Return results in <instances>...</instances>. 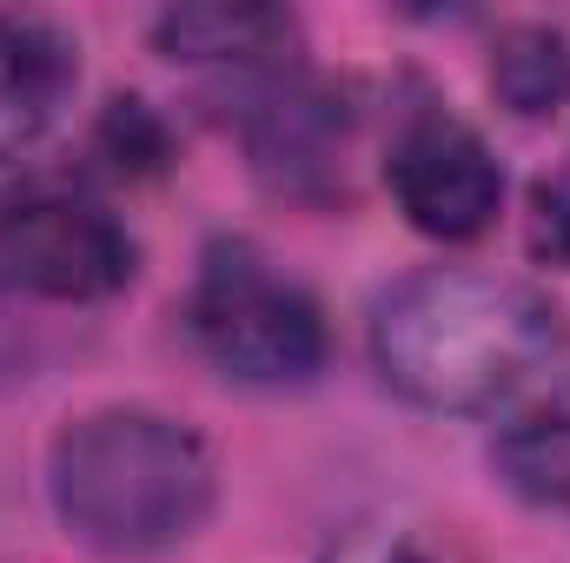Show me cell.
I'll use <instances>...</instances> for the list:
<instances>
[{
    "mask_svg": "<svg viewBox=\"0 0 570 563\" xmlns=\"http://www.w3.org/2000/svg\"><path fill=\"white\" fill-rule=\"evenodd\" d=\"M134 279L127 226L80 192L33 186L0 199V285L53 305H94Z\"/></svg>",
    "mask_w": 570,
    "mask_h": 563,
    "instance_id": "277c9868",
    "label": "cell"
},
{
    "mask_svg": "<svg viewBox=\"0 0 570 563\" xmlns=\"http://www.w3.org/2000/svg\"><path fill=\"white\" fill-rule=\"evenodd\" d=\"M491 93L518 113V120H544L570 100V40L558 27H504L491 47Z\"/></svg>",
    "mask_w": 570,
    "mask_h": 563,
    "instance_id": "ba28073f",
    "label": "cell"
},
{
    "mask_svg": "<svg viewBox=\"0 0 570 563\" xmlns=\"http://www.w3.org/2000/svg\"><path fill=\"white\" fill-rule=\"evenodd\" d=\"M80 80V47L47 13H0V166L53 127Z\"/></svg>",
    "mask_w": 570,
    "mask_h": 563,
    "instance_id": "8992f818",
    "label": "cell"
},
{
    "mask_svg": "<svg viewBox=\"0 0 570 563\" xmlns=\"http://www.w3.org/2000/svg\"><path fill=\"white\" fill-rule=\"evenodd\" d=\"M385 186L425 239H478L504 206V166L478 127L444 107H412L385 146Z\"/></svg>",
    "mask_w": 570,
    "mask_h": 563,
    "instance_id": "5b68a950",
    "label": "cell"
},
{
    "mask_svg": "<svg viewBox=\"0 0 570 563\" xmlns=\"http://www.w3.org/2000/svg\"><path fill=\"white\" fill-rule=\"evenodd\" d=\"M491 464H498V477H504L524 504H544V511H564L570 517V412L518 418L498 437Z\"/></svg>",
    "mask_w": 570,
    "mask_h": 563,
    "instance_id": "9c48e42d",
    "label": "cell"
},
{
    "mask_svg": "<svg viewBox=\"0 0 570 563\" xmlns=\"http://www.w3.org/2000/svg\"><path fill=\"white\" fill-rule=\"evenodd\" d=\"M186 318H193L199 352L239 385L285 392V385H312L325 365V318L312 292L285 279L246 239H219L199 259Z\"/></svg>",
    "mask_w": 570,
    "mask_h": 563,
    "instance_id": "3957f363",
    "label": "cell"
},
{
    "mask_svg": "<svg viewBox=\"0 0 570 563\" xmlns=\"http://www.w3.org/2000/svg\"><path fill=\"white\" fill-rule=\"evenodd\" d=\"M325 563H458V557L444 544L419 537V531H405V524H372V531L345 537Z\"/></svg>",
    "mask_w": 570,
    "mask_h": 563,
    "instance_id": "30bf717a",
    "label": "cell"
},
{
    "mask_svg": "<svg viewBox=\"0 0 570 563\" xmlns=\"http://www.w3.org/2000/svg\"><path fill=\"white\" fill-rule=\"evenodd\" d=\"M47 497L73 544L134 563L179 551L213 517L219 464L193 424L146 405H107L53 431Z\"/></svg>",
    "mask_w": 570,
    "mask_h": 563,
    "instance_id": "7a4b0ae2",
    "label": "cell"
},
{
    "mask_svg": "<svg viewBox=\"0 0 570 563\" xmlns=\"http://www.w3.org/2000/svg\"><path fill=\"white\" fill-rule=\"evenodd\" d=\"M531 253L551 266H570V179L531 186Z\"/></svg>",
    "mask_w": 570,
    "mask_h": 563,
    "instance_id": "8fae6325",
    "label": "cell"
},
{
    "mask_svg": "<svg viewBox=\"0 0 570 563\" xmlns=\"http://www.w3.org/2000/svg\"><path fill=\"white\" fill-rule=\"evenodd\" d=\"M372 358L419 412L484 418L551 392L570 365V338L538 285L425 266L372 305Z\"/></svg>",
    "mask_w": 570,
    "mask_h": 563,
    "instance_id": "6da1fadb",
    "label": "cell"
},
{
    "mask_svg": "<svg viewBox=\"0 0 570 563\" xmlns=\"http://www.w3.org/2000/svg\"><path fill=\"white\" fill-rule=\"evenodd\" d=\"M153 40H159L166 60H186V67H266L292 47V13H279V7H226V0L166 7L153 20Z\"/></svg>",
    "mask_w": 570,
    "mask_h": 563,
    "instance_id": "52a82bcc",
    "label": "cell"
}]
</instances>
